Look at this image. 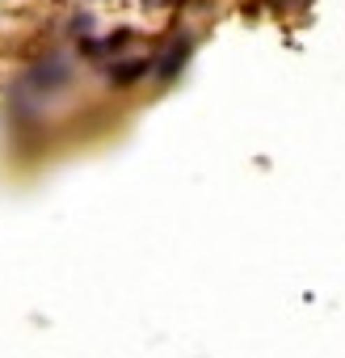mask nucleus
Listing matches in <instances>:
<instances>
[{
	"label": "nucleus",
	"mask_w": 345,
	"mask_h": 358,
	"mask_svg": "<svg viewBox=\"0 0 345 358\" xmlns=\"http://www.w3.org/2000/svg\"><path fill=\"white\" fill-rule=\"evenodd\" d=\"M186 55H190V38H172V43H168V51L160 55V64H152V72H156L160 80H172V76L182 72Z\"/></svg>",
	"instance_id": "1"
},
{
	"label": "nucleus",
	"mask_w": 345,
	"mask_h": 358,
	"mask_svg": "<svg viewBox=\"0 0 345 358\" xmlns=\"http://www.w3.org/2000/svg\"><path fill=\"white\" fill-rule=\"evenodd\" d=\"M152 5H168V0H152Z\"/></svg>",
	"instance_id": "2"
}]
</instances>
